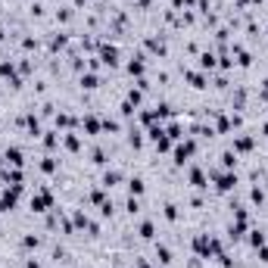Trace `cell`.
I'll list each match as a JSON object with an SVG mask.
<instances>
[{"label": "cell", "mask_w": 268, "mask_h": 268, "mask_svg": "<svg viewBox=\"0 0 268 268\" xmlns=\"http://www.w3.org/2000/svg\"><path fill=\"white\" fill-rule=\"evenodd\" d=\"M25 268H44V265H41L38 259H28V265H25Z\"/></svg>", "instance_id": "cell-43"}, {"label": "cell", "mask_w": 268, "mask_h": 268, "mask_svg": "<svg viewBox=\"0 0 268 268\" xmlns=\"http://www.w3.org/2000/svg\"><path fill=\"white\" fill-rule=\"evenodd\" d=\"M237 162H240V156L234 153V150H224V153H222V169L224 172H234V169H237Z\"/></svg>", "instance_id": "cell-19"}, {"label": "cell", "mask_w": 268, "mask_h": 268, "mask_svg": "<svg viewBox=\"0 0 268 268\" xmlns=\"http://www.w3.org/2000/svg\"><path fill=\"white\" fill-rule=\"evenodd\" d=\"M231 106H234V110H244V106H246V88H237L231 94Z\"/></svg>", "instance_id": "cell-27"}, {"label": "cell", "mask_w": 268, "mask_h": 268, "mask_svg": "<svg viewBox=\"0 0 268 268\" xmlns=\"http://www.w3.org/2000/svg\"><path fill=\"white\" fill-rule=\"evenodd\" d=\"M81 128L88 134H100L103 131V119H100V115H85V119H81Z\"/></svg>", "instance_id": "cell-14"}, {"label": "cell", "mask_w": 268, "mask_h": 268, "mask_svg": "<svg viewBox=\"0 0 268 268\" xmlns=\"http://www.w3.org/2000/svg\"><path fill=\"white\" fill-rule=\"evenodd\" d=\"M128 144H131L134 150H140V147H144V131H140V128H131V131H128Z\"/></svg>", "instance_id": "cell-30"}, {"label": "cell", "mask_w": 268, "mask_h": 268, "mask_svg": "<svg viewBox=\"0 0 268 268\" xmlns=\"http://www.w3.org/2000/svg\"><path fill=\"white\" fill-rule=\"evenodd\" d=\"M60 144H63L66 150H69V153H78V150H81V137H78V134H75V131H63Z\"/></svg>", "instance_id": "cell-10"}, {"label": "cell", "mask_w": 268, "mask_h": 268, "mask_svg": "<svg viewBox=\"0 0 268 268\" xmlns=\"http://www.w3.org/2000/svg\"><path fill=\"white\" fill-rule=\"evenodd\" d=\"M262 134H265V137H268V122H262Z\"/></svg>", "instance_id": "cell-45"}, {"label": "cell", "mask_w": 268, "mask_h": 268, "mask_svg": "<svg viewBox=\"0 0 268 268\" xmlns=\"http://www.w3.org/2000/svg\"><path fill=\"white\" fill-rule=\"evenodd\" d=\"M234 153H253V150H256V137H249V134H234Z\"/></svg>", "instance_id": "cell-7"}, {"label": "cell", "mask_w": 268, "mask_h": 268, "mask_svg": "<svg viewBox=\"0 0 268 268\" xmlns=\"http://www.w3.org/2000/svg\"><path fill=\"white\" fill-rule=\"evenodd\" d=\"M172 259H175V256H172V249H169V246H165V244H156V262H159V265L169 268V265H172Z\"/></svg>", "instance_id": "cell-17"}, {"label": "cell", "mask_w": 268, "mask_h": 268, "mask_svg": "<svg viewBox=\"0 0 268 268\" xmlns=\"http://www.w3.org/2000/svg\"><path fill=\"white\" fill-rule=\"evenodd\" d=\"M144 194H147V181L140 178V175L128 178V197H144Z\"/></svg>", "instance_id": "cell-11"}, {"label": "cell", "mask_w": 268, "mask_h": 268, "mask_svg": "<svg viewBox=\"0 0 268 268\" xmlns=\"http://www.w3.org/2000/svg\"><path fill=\"white\" fill-rule=\"evenodd\" d=\"M249 203H253V206H265V190L253 187V190H249Z\"/></svg>", "instance_id": "cell-34"}, {"label": "cell", "mask_w": 268, "mask_h": 268, "mask_svg": "<svg viewBox=\"0 0 268 268\" xmlns=\"http://www.w3.org/2000/svg\"><path fill=\"white\" fill-rule=\"evenodd\" d=\"M72 10H69V6H63V10H56V22H60V25H66V22H72Z\"/></svg>", "instance_id": "cell-37"}, {"label": "cell", "mask_w": 268, "mask_h": 268, "mask_svg": "<svg viewBox=\"0 0 268 268\" xmlns=\"http://www.w3.org/2000/svg\"><path fill=\"white\" fill-rule=\"evenodd\" d=\"M22 246H25V249H38V246H41V237H38V234H25V237H22Z\"/></svg>", "instance_id": "cell-35"}, {"label": "cell", "mask_w": 268, "mask_h": 268, "mask_svg": "<svg viewBox=\"0 0 268 268\" xmlns=\"http://www.w3.org/2000/svg\"><path fill=\"white\" fill-rule=\"evenodd\" d=\"M137 268H150V262H144V259H137Z\"/></svg>", "instance_id": "cell-44"}, {"label": "cell", "mask_w": 268, "mask_h": 268, "mask_svg": "<svg viewBox=\"0 0 268 268\" xmlns=\"http://www.w3.org/2000/svg\"><path fill=\"white\" fill-rule=\"evenodd\" d=\"M144 47H147V53H156V56H165V38H156V35H150L147 41H144Z\"/></svg>", "instance_id": "cell-9"}, {"label": "cell", "mask_w": 268, "mask_h": 268, "mask_svg": "<svg viewBox=\"0 0 268 268\" xmlns=\"http://www.w3.org/2000/svg\"><path fill=\"white\" fill-rule=\"evenodd\" d=\"M265 88H268V81H265Z\"/></svg>", "instance_id": "cell-49"}, {"label": "cell", "mask_w": 268, "mask_h": 268, "mask_svg": "<svg viewBox=\"0 0 268 268\" xmlns=\"http://www.w3.org/2000/svg\"><path fill=\"white\" fill-rule=\"evenodd\" d=\"M60 137H63V134H56V131H44V134H41V144H44L47 150H56V147H60Z\"/></svg>", "instance_id": "cell-23"}, {"label": "cell", "mask_w": 268, "mask_h": 268, "mask_svg": "<svg viewBox=\"0 0 268 268\" xmlns=\"http://www.w3.org/2000/svg\"><path fill=\"white\" fill-rule=\"evenodd\" d=\"M125 100L128 103H134V106H140V100H144V90H137V88H131L128 94H125Z\"/></svg>", "instance_id": "cell-36"}, {"label": "cell", "mask_w": 268, "mask_h": 268, "mask_svg": "<svg viewBox=\"0 0 268 268\" xmlns=\"http://www.w3.org/2000/svg\"><path fill=\"white\" fill-rule=\"evenodd\" d=\"M265 244H268V237H265V234L259 231V228H253V231H249V246H253V249L265 246Z\"/></svg>", "instance_id": "cell-29"}, {"label": "cell", "mask_w": 268, "mask_h": 268, "mask_svg": "<svg viewBox=\"0 0 268 268\" xmlns=\"http://www.w3.org/2000/svg\"><path fill=\"white\" fill-rule=\"evenodd\" d=\"M78 85L85 88V90H97V88H100V78H97V72H81Z\"/></svg>", "instance_id": "cell-18"}, {"label": "cell", "mask_w": 268, "mask_h": 268, "mask_svg": "<svg viewBox=\"0 0 268 268\" xmlns=\"http://www.w3.org/2000/svg\"><path fill=\"white\" fill-rule=\"evenodd\" d=\"M72 224H75V228H78V231H85L88 224H90V219H88L85 212H81V209H75V215H72Z\"/></svg>", "instance_id": "cell-33"}, {"label": "cell", "mask_w": 268, "mask_h": 268, "mask_svg": "<svg viewBox=\"0 0 268 268\" xmlns=\"http://www.w3.org/2000/svg\"><path fill=\"white\" fill-rule=\"evenodd\" d=\"M0 38H3V22H0Z\"/></svg>", "instance_id": "cell-47"}, {"label": "cell", "mask_w": 268, "mask_h": 268, "mask_svg": "<svg viewBox=\"0 0 268 268\" xmlns=\"http://www.w3.org/2000/svg\"><path fill=\"white\" fill-rule=\"evenodd\" d=\"M125 69H128V75H134V78H144V72H147V53H144V50H140V53H134Z\"/></svg>", "instance_id": "cell-5"}, {"label": "cell", "mask_w": 268, "mask_h": 268, "mask_svg": "<svg viewBox=\"0 0 268 268\" xmlns=\"http://www.w3.org/2000/svg\"><path fill=\"white\" fill-rule=\"evenodd\" d=\"M3 162H6V159H3V150H0V169H3Z\"/></svg>", "instance_id": "cell-46"}, {"label": "cell", "mask_w": 268, "mask_h": 268, "mask_svg": "<svg viewBox=\"0 0 268 268\" xmlns=\"http://www.w3.org/2000/svg\"><path fill=\"white\" fill-rule=\"evenodd\" d=\"M162 219L175 224V222L181 219V206H178V203H165V206H162Z\"/></svg>", "instance_id": "cell-20"}, {"label": "cell", "mask_w": 268, "mask_h": 268, "mask_svg": "<svg viewBox=\"0 0 268 268\" xmlns=\"http://www.w3.org/2000/svg\"><path fill=\"white\" fill-rule=\"evenodd\" d=\"M228 131H234L231 128V115H215V134H228Z\"/></svg>", "instance_id": "cell-26"}, {"label": "cell", "mask_w": 268, "mask_h": 268, "mask_svg": "<svg viewBox=\"0 0 268 268\" xmlns=\"http://www.w3.org/2000/svg\"><path fill=\"white\" fill-rule=\"evenodd\" d=\"M22 50H38V38H22Z\"/></svg>", "instance_id": "cell-40"}, {"label": "cell", "mask_w": 268, "mask_h": 268, "mask_svg": "<svg viewBox=\"0 0 268 268\" xmlns=\"http://www.w3.org/2000/svg\"><path fill=\"white\" fill-rule=\"evenodd\" d=\"M3 159H6V165H13V169H22L25 165V153H22V147H6L3 150Z\"/></svg>", "instance_id": "cell-8"}, {"label": "cell", "mask_w": 268, "mask_h": 268, "mask_svg": "<svg viewBox=\"0 0 268 268\" xmlns=\"http://www.w3.org/2000/svg\"><path fill=\"white\" fill-rule=\"evenodd\" d=\"M0 78H6V81L16 78V63H13V60H3V63H0Z\"/></svg>", "instance_id": "cell-31"}, {"label": "cell", "mask_w": 268, "mask_h": 268, "mask_svg": "<svg viewBox=\"0 0 268 268\" xmlns=\"http://www.w3.org/2000/svg\"><path fill=\"white\" fill-rule=\"evenodd\" d=\"M125 212H128L131 219L140 215V197H128V200H125Z\"/></svg>", "instance_id": "cell-32"}, {"label": "cell", "mask_w": 268, "mask_h": 268, "mask_svg": "<svg viewBox=\"0 0 268 268\" xmlns=\"http://www.w3.org/2000/svg\"><path fill=\"white\" fill-rule=\"evenodd\" d=\"M38 169L44 172V175H53L56 169H60V159H53V156H44V159L38 162Z\"/></svg>", "instance_id": "cell-24"}, {"label": "cell", "mask_w": 268, "mask_h": 268, "mask_svg": "<svg viewBox=\"0 0 268 268\" xmlns=\"http://www.w3.org/2000/svg\"><path fill=\"white\" fill-rule=\"evenodd\" d=\"M215 60H219V56H215L212 50H203V53H200V72H212L215 66H219Z\"/></svg>", "instance_id": "cell-16"}, {"label": "cell", "mask_w": 268, "mask_h": 268, "mask_svg": "<svg viewBox=\"0 0 268 268\" xmlns=\"http://www.w3.org/2000/svg\"><path fill=\"white\" fill-rule=\"evenodd\" d=\"M53 122H56V128H60V131H72L75 125H78V119H75L72 112H56Z\"/></svg>", "instance_id": "cell-13"}, {"label": "cell", "mask_w": 268, "mask_h": 268, "mask_svg": "<svg viewBox=\"0 0 268 268\" xmlns=\"http://www.w3.org/2000/svg\"><path fill=\"white\" fill-rule=\"evenodd\" d=\"M119 181H122V172H119V169H106V172H103V178H100V187L112 190Z\"/></svg>", "instance_id": "cell-12"}, {"label": "cell", "mask_w": 268, "mask_h": 268, "mask_svg": "<svg viewBox=\"0 0 268 268\" xmlns=\"http://www.w3.org/2000/svg\"><path fill=\"white\" fill-rule=\"evenodd\" d=\"M259 262L268 265V244H265V246H259Z\"/></svg>", "instance_id": "cell-41"}, {"label": "cell", "mask_w": 268, "mask_h": 268, "mask_svg": "<svg viewBox=\"0 0 268 268\" xmlns=\"http://www.w3.org/2000/svg\"><path fill=\"white\" fill-rule=\"evenodd\" d=\"M197 153V137L194 134H187L184 140H178V144L172 147V156H175V165H184V162H190V156Z\"/></svg>", "instance_id": "cell-2"}, {"label": "cell", "mask_w": 268, "mask_h": 268, "mask_svg": "<svg viewBox=\"0 0 268 268\" xmlns=\"http://www.w3.org/2000/svg\"><path fill=\"white\" fill-rule=\"evenodd\" d=\"M153 112H156V122H165V119H172V115H175L172 103H165V100H162V103H156V106H153Z\"/></svg>", "instance_id": "cell-21"}, {"label": "cell", "mask_w": 268, "mask_h": 268, "mask_svg": "<svg viewBox=\"0 0 268 268\" xmlns=\"http://www.w3.org/2000/svg\"><path fill=\"white\" fill-rule=\"evenodd\" d=\"M90 162H94V165H106V162H110V153H106L103 147H94V150H90Z\"/></svg>", "instance_id": "cell-28"}, {"label": "cell", "mask_w": 268, "mask_h": 268, "mask_svg": "<svg viewBox=\"0 0 268 268\" xmlns=\"http://www.w3.org/2000/svg\"><path fill=\"white\" fill-rule=\"evenodd\" d=\"M137 237H140V240H153V237H156V222H150V219H147V222H140Z\"/></svg>", "instance_id": "cell-22"}, {"label": "cell", "mask_w": 268, "mask_h": 268, "mask_svg": "<svg viewBox=\"0 0 268 268\" xmlns=\"http://www.w3.org/2000/svg\"><path fill=\"white\" fill-rule=\"evenodd\" d=\"M184 81H187L194 90H206L209 88V72H194V69H184Z\"/></svg>", "instance_id": "cell-4"}, {"label": "cell", "mask_w": 268, "mask_h": 268, "mask_svg": "<svg viewBox=\"0 0 268 268\" xmlns=\"http://www.w3.org/2000/svg\"><path fill=\"white\" fill-rule=\"evenodd\" d=\"M212 88H219V90H224V88H228V78H224V75H219V78H215V85Z\"/></svg>", "instance_id": "cell-42"}, {"label": "cell", "mask_w": 268, "mask_h": 268, "mask_svg": "<svg viewBox=\"0 0 268 268\" xmlns=\"http://www.w3.org/2000/svg\"><path fill=\"white\" fill-rule=\"evenodd\" d=\"M100 63L115 69V66H119V47L115 44H100Z\"/></svg>", "instance_id": "cell-6"}, {"label": "cell", "mask_w": 268, "mask_h": 268, "mask_svg": "<svg viewBox=\"0 0 268 268\" xmlns=\"http://www.w3.org/2000/svg\"><path fill=\"white\" fill-rule=\"evenodd\" d=\"M53 206H56V200H53V190L50 187H41L38 194H31V212H47Z\"/></svg>", "instance_id": "cell-3"}, {"label": "cell", "mask_w": 268, "mask_h": 268, "mask_svg": "<svg viewBox=\"0 0 268 268\" xmlns=\"http://www.w3.org/2000/svg\"><path fill=\"white\" fill-rule=\"evenodd\" d=\"M66 44H69V35H66V31H56V35L50 38V53H56V50H63Z\"/></svg>", "instance_id": "cell-25"}, {"label": "cell", "mask_w": 268, "mask_h": 268, "mask_svg": "<svg viewBox=\"0 0 268 268\" xmlns=\"http://www.w3.org/2000/svg\"><path fill=\"white\" fill-rule=\"evenodd\" d=\"M103 131H122V125H119V119H103Z\"/></svg>", "instance_id": "cell-39"}, {"label": "cell", "mask_w": 268, "mask_h": 268, "mask_svg": "<svg viewBox=\"0 0 268 268\" xmlns=\"http://www.w3.org/2000/svg\"><path fill=\"white\" fill-rule=\"evenodd\" d=\"M190 184H194L197 190H206V187H209V172H203V169H190Z\"/></svg>", "instance_id": "cell-15"}, {"label": "cell", "mask_w": 268, "mask_h": 268, "mask_svg": "<svg viewBox=\"0 0 268 268\" xmlns=\"http://www.w3.org/2000/svg\"><path fill=\"white\" fill-rule=\"evenodd\" d=\"M209 178L215 181V190L219 194H231V190H237V184H240V178H237V172H219V169H212L209 172Z\"/></svg>", "instance_id": "cell-1"}, {"label": "cell", "mask_w": 268, "mask_h": 268, "mask_svg": "<svg viewBox=\"0 0 268 268\" xmlns=\"http://www.w3.org/2000/svg\"><path fill=\"white\" fill-rule=\"evenodd\" d=\"M256 3H265V0H256Z\"/></svg>", "instance_id": "cell-48"}, {"label": "cell", "mask_w": 268, "mask_h": 268, "mask_svg": "<svg viewBox=\"0 0 268 268\" xmlns=\"http://www.w3.org/2000/svg\"><path fill=\"white\" fill-rule=\"evenodd\" d=\"M97 209H100V215H103V219H112L115 203H112V200H106V203H103V206H97Z\"/></svg>", "instance_id": "cell-38"}]
</instances>
